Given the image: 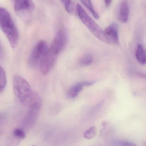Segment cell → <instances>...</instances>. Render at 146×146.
<instances>
[{
    "instance_id": "6da1fadb",
    "label": "cell",
    "mask_w": 146,
    "mask_h": 146,
    "mask_svg": "<svg viewBox=\"0 0 146 146\" xmlns=\"http://www.w3.org/2000/svg\"><path fill=\"white\" fill-rule=\"evenodd\" d=\"M14 93L21 104L29 107L37 104H42L41 97L33 90L25 79L16 75L13 80Z\"/></svg>"
},
{
    "instance_id": "7a4b0ae2",
    "label": "cell",
    "mask_w": 146,
    "mask_h": 146,
    "mask_svg": "<svg viewBox=\"0 0 146 146\" xmlns=\"http://www.w3.org/2000/svg\"><path fill=\"white\" fill-rule=\"evenodd\" d=\"M0 27L6 35L11 47L14 48L19 42V35L17 27L9 11L0 7Z\"/></svg>"
},
{
    "instance_id": "3957f363",
    "label": "cell",
    "mask_w": 146,
    "mask_h": 146,
    "mask_svg": "<svg viewBox=\"0 0 146 146\" xmlns=\"http://www.w3.org/2000/svg\"><path fill=\"white\" fill-rule=\"evenodd\" d=\"M76 9L79 18L91 33L103 42L109 44L104 34V31L88 15L80 4H77Z\"/></svg>"
},
{
    "instance_id": "277c9868",
    "label": "cell",
    "mask_w": 146,
    "mask_h": 146,
    "mask_svg": "<svg viewBox=\"0 0 146 146\" xmlns=\"http://www.w3.org/2000/svg\"><path fill=\"white\" fill-rule=\"evenodd\" d=\"M48 44L44 40L39 41L33 49L29 58V64L31 67H36L39 66L44 55L48 50Z\"/></svg>"
},
{
    "instance_id": "5b68a950",
    "label": "cell",
    "mask_w": 146,
    "mask_h": 146,
    "mask_svg": "<svg viewBox=\"0 0 146 146\" xmlns=\"http://www.w3.org/2000/svg\"><path fill=\"white\" fill-rule=\"evenodd\" d=\"M41 106L42 104H37L29 107V110L24 117L21 127L25 132L32 128L36 124L39 116Z\"/></svg>"
},
{
    "instance_id": "8992f818",
    "label": "cell",
    "mask_w": 146,
    "mask_h": 146,
    "mask_svg": "<svg viewBox=\"0 0 146 146\" xmlns=\"http://www.w3.org/2000/svg\"><path fill=\"white\" fill-rule=\"evenodd\" d=\"M58 56L50 48H48L38 66L43 74L46 75L52 70L56 63Z\"/></svg>"
},
{
    "instance_id": "52a82bcc",
    "label": "cell",
    "mask_w": 146,
    "mask_h": 146,
    "mask_svg": "<svg viewBox=\"0 0 146 146\" xmlns=\"http://www.w3.org/2000/svg\"><path fill=\"white\" fill-rule=\"evenodd\" d=\"M68 36L66 30L61 28L56 32L50 48L59 55L65 48L68 42Z\"/></svg>"
},
{
    "instance_id": "ba28073f",
    "label": "cell",
    "mask_w": 146,
    "mask_h": 146,
    "mask_svg": "<svg viewBox=\"0 0 146 146\" xmlns=\"http://www.w3.org/2000/svg\"><path fill=\"white\" fill-rule=\"evenodd\" d=\"M104 34L109 44H117L119 43L118 27L116 23H112L108 26L104 31Z\"/></svg>"
},
{
    "instance_id": "9c48e42d",
    "label": "cell",
    "mask_w": 146,
    "mask_h": 146,
    "mask_svg": "<svg viewBox=\"0 0 146 146\" xmlns=\"http://www.w3.org/2000/svg\"><path fill=\"white\" fill-rule=\"evenodd\" d=\"M34 4L32 0H15L14 10L20 15L25 13H30L34 9Z\"/></svg>"
},
{
    "instance_id": "30bf717a",
    "label": "cell",
    "mask_w": 146,
    "mask_h": 146,
    "mask_svg": "<svg viewBox=\"0 0 146 146\" xmlns=\"http://www.w3.org/2000/svg\"><path fill=\"white\" fill-rule=\"evenodd\" d=\"M93 83V82L90 81L81 82L76 83L68 89L67 92V97L69 99L75 98L82 91L84 86H92Z\"/></svg>"
},
{
    "instance_id": "8fae6325",
    "label": "cell",
    "mask_w": 146,
    "mask_h": 146,
    "mask_svg": "<svg viewBox=\"0 0 146 146\" xmlns=\"http://www.w3.org/2000/svg\"><path fill=\"white\" fill-rule=\"evenodd\" d=\"M129 6L127 1L125 0L121 3L118 10V19L123 23H127L129 16Z\"/></svg>"
},
{
    "instance_id": "7c38bea8",
    "label": "cell",
    "mask_w": 146,
    "mask_h": 146,
    "mask_svg": "<svg viewBox=\"0 0 146 146\" xmlns=\"http://www.w3.org/2000/svg\"><path fill=\"white\" fill-rule=\"evenodd\" d=\"M135 56L137 60L140 64L142 65L146 64V51L142 44H139L138 45Z\"/></svg>"
},
{
    "instance_id": "4fadbf2b",
    "label": "cell",
    "mask_w": 146,
    "mask_h": 146,
    "mask_svg": "<svg viewBox=\"0 0 146 146\" xmlns=\"http://www.w3.org/2000/svg\"><path fill=\"white\" fill-rule=\"evenodd\" d=\"M80 1L91 12V13L95 19H99V15L94 10L92 2H91V0H80Z\"/></svg>"
},
{
    "instance_id": "5bb4252c",
    "label": "cell",
    "mask_w": 146,
    "mask_h": 146,
    "mask_svg": "<svg viewBox=\"0 0 146 146\" xmlns=\"http://www.w3.org/2000/svg\"><path fill=\"white\" fill-rule=\"evenodd\" d=\"M97 133V128L95 126H92L86 130L83 134V136L88 140H91L94 138Z\"/></svg>"
},
{
    "instance_id": "9a60e30c",
    "label": "cell",
    "mask_w": 146,
    "mask_h": 146,
    "mask_svg": "<svg viewBox=\"0 0 146 146\" xmlns=\"http://www.w3.org/2000/svg\"><path fill=\"white\" fill-rule=\"evenodd\" d=\"M93 61V57L90 54L86 55L80 59L79 64L82 66H87L92 64Z\"/></svg>"
},
{
    "instance_id": "2e32d148",
    "label": "cell",
    "mask_w": 146,
    "mask_h": 146,
    "mask_svg": "<svg viewBox=\"0 0 146 146\" xmlns=\"http://www.w3.org/2000/svg\"><path fill=\"white\" fill-rule=\"evenodd\" d=\"M7 76L4 69L0 66V90L1 92L6 87Z\"/></svg>"
},
{
    "instance_id": "e0dca14e",
    "label": "cell",
    "mask_w": 146,
    "mask_h": 146,
    "mask_svg": "<svg viewBox=\"0 0 146 146\" xmlns=\"http://www.w3.org/2000/svg\"><path fill=\"white\" fill-rule=\"evenodd\" d=\"M21 140L12 134L7 140L6 146H18Z\"/></svg>"
},
{
    "instance_id": "ac0fdd59",
    "label": "cell",
    "mask_w": 146,
    "mask_h": 146,
    "mask_svg": "<svg viewBox=\"0 0 146 146\" xmlns=\"http://www.w3.org/2000/svg\"><path fill=\"white\" fill-rule=\"evenodd\" d=\"M13 134L21 140L24 139L26 137V132L21 128L15 129L13 131Z\"/></svg>"
},
{
    "instance_id": "d6986e66",
    "label": "cell",
    "mask_w": 146,
    "mask_h": 146,
    "mask_svg": "<svg viewBox=\"0 0 146 146\" xmlns=\"http://www.w3.org/2000/svg\"><path fill=\"white\" fill-rule=\"evenodd\" d=\"M60 1L65 6V9L68 13H69V14L72 13L74 10H73L71 0H60Z\"/></svg>"
},
{
    "instance_id": "ffe728a7",
    "label": "cell",
    "mask_w": 146,
    "mask_h": 146,
    "mask_svg": "<svg viewBox=\"0 0 146 146\" xmlns=\"http://www.w3.org/2000/svg\"><path fill=\"white\" fill-rule=\"evenodd\" d=\"M7 116L4 112H0V127L4 125L7 121Z\"/></svg>"
},
{
    "instance_id": "44dd1931",
    "label": "cell",
    "mask_w": 146,
    "mask_h": 146,
    "mask_svg": "<svg viewBox=\"0 0 146 146\" xmlns=\"http://www.w3.org/2000/svg\"><path fill=\"white\" fill-rule=\"evenodd\" d=\"M118 144L121 146H138L134 143L128 141H118Z\"/></svg>"
},
{
    "instance_id": "7402d4cb",
    "label": "cell",
    "mask_w": 146,
    "mask_h": 146,
    "mask_svg": "<svg viewBox=\"0 0 146 146\" xmlns=\"http://www.w3.org/2000/svg\"><path fill=\"white\" fill-rule=\"evenodd\" d=\"M3 56H4V51H3L2 46L0 44V60L2 59Z\"/></svg>"
},
{
    "instance_id": "603a6c76",
    "label": "cell",
    "mask_w": 146,
    "mask_h": 146,
    "mask_svg": "<svg viewBox=\"0 0 146 146\" xmlns=\"http://www.w3.org/2000/svg\"><path fill=\"white\" fill-rule=\"evenodd\" d=\"M112 0H104L105 3L106 7H109L111 4Z\"/></svg>"
},
{
    "instance_id": "cb8c5ba5",
    "label": "cell",
    "mask_w": 146,
    "mask_h": 146,
    "mask_svg": "<svg viewBox=\"0 0 146 146\" xmlns=\"http://www.w3.org/2000/svg\"><path fill=\"white\" fill-rule=\"evenodd\" d=\"M12 1H15V0H12Z\"/></svg>"
},
{
    "instance_id": "d4e9b609",
    "label": "cell",
    "mask_w": 146,
    "mask_h": 146,
    "mask_svg": "<svg viewBox=\"0 0 146 146\" xmlns=\"http://www.w3.org/2000/svg\"><path fill=\"white\" fill-rule=\"evenodd\" d=\"M98 146V145H96V146Z\"/></svg>"
},
{
    "instance_id": "484cf974",
    "label": "cell",
    "mask_w": 146,
    "mask_h": 146,
    "mask_svg": "<svg viewBox=\"0 0 146 146\" xmlns=\"http://www.w3.org/2000/svg\"><path fill=\"white\" fill-rule=\"evenodd\" d=\"M1 92V90H0V92Z\"/></svg>"
},
{
    "instance_id": "4316f807",
    "label": "cell",
    "mask_w": 146,
    "mask_h": 146,
    "mask_svg": "<svg viewBox=\"0 0 146 146\" xmlns=\"http://www.w3.org/2000/svg\"><path fill=\"white\" fill-rule=\"evenodd\" d=\"M34 146V145H33V146Z\"/></svg>"
}]
</instances>
